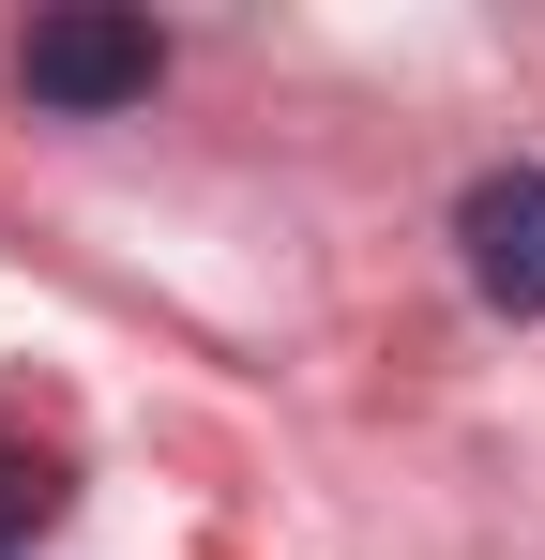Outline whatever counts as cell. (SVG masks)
Returning <instances> with one entry per match:
<instances>
[{
	"label": "cell",
	"mask_w": 545,
	"mask_h": 560,
	"mask_svg": "<svg viewBox=\"0 0 545 560\" xmlns=\"http://www.w3.org/2000/svg\"><path fill=\"white\" fill-rule=\"evenodd\" d=\"M15 77H31V106H61V121H106V106H152L167 31H152V15H121V0H61V15H31Z\"/></svg>",
	"instance_id": "6da1fadb"
},
{
	"label": "cell",
	"mask_w": 545,
	"mask_h": 560,
	"mask_svg": "<svg viewBox=\"0 0 545 560\" xmlns=\"http://www.w3.org/2000/svg\"><path fill=\"white\" fill-rule=\"evenodd\" d=\"M454 243H469V288L500 318H545V167H485L454 197Z\"/></svg>",
	"instance_id": "7a4b0ae2"
},
{
	"label": "cell",
	"mask_w": 545,
	"mask_h": 560,
	"mask_svg": "<svg viewBox=\"0 0 545 560\" xmlns=\"http://www.w3.org/2000/svg\"><path fill=\"white\" fill-rule=\"evenodd\" d=\"M61 500H77V469H61V440H31V424L0 409V546H15V530H46Z\"/></svg>",
	"instance_id": "3957f363"
}]
</instances>
